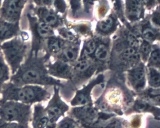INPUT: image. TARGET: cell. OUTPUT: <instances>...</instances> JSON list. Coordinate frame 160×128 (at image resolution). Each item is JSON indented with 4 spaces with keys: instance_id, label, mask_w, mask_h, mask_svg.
Segmentation results:
<instances>
[{
    "instance_id": "6da1fadb",
    "label": "cell",
    "mask_w": 160,
    "mask_h": 128,
    "mask_svg": "<svg viewBox=\"0 0 160 128\" xmlns=\"http://www.w3.org/2000/svg\"><path fill=\"white\" fill-rule=\"evenodd\" d=\"M40 50L31 48L18 70L12 75L10 82L18 87L27 85L62 86L60 81L48 73L47 62L49 55H39Z\"/></svg>"
},
{
    "instance_id": "7a4b0ae2",
    "label": "cell",
    "mask_w": 160,
    "mask_h": 128,
    "mask_svg": "<svg viewBox=\"0 0 160 128\" xmlns=\"http://www.w3.org/2000/svg\"><path fill=\"white\" fill-rule=\"evenodd\" d=\"M3 101H14L32 105L48 101L50 93L47 89L39 85H27L18 87L12 82H6L1 92Z\"/></svg>"
},
{
    "instance_id": "3957f363",
    "label": "cell",
    "mask_w": 160,
    "mask_h": 128,
    "mask_svg": "<svg viewBox=\"0 0 160 128\" xmlns=\"http://www.w3.org/2000/svg\"><path fill=\"white\" fill-rule=\"evenodd\" d=\"M29 38L28 32L21 31L19 35L0 45V50L12 75L17 71L28 54Z\"/></svg>"
},
{
    "instance_id": "277c9868",
    "label": "cell",
    "mask_w": 160,
    "mask_h": 128,
    "mask_svg": "<svg viewBox=\"0 0 160 128\" xmlns=\"http://www.w3.org/2000/svg\"><path fill=\"white\" fill-rule=\"evenodd\" d=\"M31 105L14 101L0 100V119L28 125L31 121Z\"/></svg>"
},
{
    "instance_id": "5b68a950",
    "label": "cell",
    "mask_w": 160,
    "mask_h": 128,
    "mask_svg": "<svg viewBox=\"0 0 160 128\" xmlns=\"http://www.w3.org/2000/svg\"><path fill=\"white\" fill-rule=\"evenodd\" d=\"M54 87V95L45 107L46 111L49 119V122L46 128H56L58 120L63 116L68 109V107L60 97L58 87Z\"/></svg>"
},
{
    "instance_id": "8992f818",
    "label": "cell",
    "mask_w": 160,
    "mask_h": 128,
    "mask_svg": "<svg viewBox=\"0 0 160 128\" xmlns=\"http://www.w3.org/2000/svg\"><path fill=\"white\" fill-rule=\"evenodd\" d=\"M28 0H3L0 7V18L12 22H20Z\"/></svg>"
},
{
    "instance_id": "52a82bcc",
    "label": "cell",
    "mask_w": 160,
    "mask_h": 128,
    "mask_svg": "<svg viewBox=\"0 0 160 128\" xmlns=\"http://www.w3.org/2000/svg\"><path fill=\"white\" fill-rule=\"evenodd\" d=\"M21 31L20 22H10L0 18V45L19 35Z\"/></svg>"
},
{
    "instance_id": "ba28073f",
    "label": "cell",
    "mask_w": 160,
    "mask_h": 128,
    "mask_svg": "<svg viewBox=\"0 0 160 128\" xmlns=\"http://www.w3.org/2000/svg\"><path fill=\"white\" fill-rule=\"evenodd\" d=\"M32 10L37 19L47 24L51 28L56 27L59 22L58 15L48 7L35 6Z\"/></svg>"
},
{
    "instance_id": "9c48e42d",
    "label": "cell",
    "mask_w": 160,
    "mask_h": 128,
    "mask_svg": "<svg viewBox=\"0 0 160 128\" xmlns=\"http://www.w3.org/2000/svg\"><path fill=\"white\" fill-rule=\"evenodd\" d=\"M32 128H46L49 122V119L45 110V107L42 102L34 104L32 115Z\"/></svg>"
},
{
    "instance_id": "30bf717a",
    "label": "cell",
    "mask_w": 160,
    "mask_h": 128,
    "mask_svg": "<svg viewBox=\"0 0 160 128\" xmlns=\"http://www.w3.org/2000/svg\"><path fill=\"white\" fill-rule=\"evenodd\" d=\"M47 67L51 76L65 78L70 76V67L63 61L58 60L54 63H48Z\"/></svg>"
},
{
    "instance_id": "8fae6325",
    "label": "cell",
    "mask_w": 160,
    "mask_h": 128,
    "mask_svg": "<svg viewBox=\"0 0 160 128\" xmlns=\"http://www.w3.org/2000/svg\"><path fill=\"white\" fill-rule=\"evenodd\" d=\"M129 79L135 89H143L146 85V74L144 67L140 65L132 69L129 73Z\"/></svg>"
},
{
    "instance_id": "7c38bea8",
    "label": "cell",
    "mask_w": 160,
    "mask_h": 128,
    "mask_svg": "<svg viewBox=\"0 0 160 128\" xmlns=\"http://www.w3.org/2000/svg\"><path fill=\"white\" fill-rule=\"evenodd\" d=\"M64 42L61 38L53 36L45 40L43 49H44L46 54L48 55L55 54L61 51Z\"/></svg>"
},
{
    "instance_id": "4fadbf2b",
    "label": "cell",
    "mask_w": 160,
    "mask_h": 128,
    "mask_svg": "<svg viewBox=\"0 0 160 128\" xmlns=\"http://www.w3.org/2000/svg\"><path fill=\"white\" fill-rule=\"evenodd\" d=\"M11 70L2 56L0 55V93L3 85L10 81L11 78Z\"/></svg>"
},
{
    "instance_id": "5bb4252c",
    "label": "cell",
    "mask_w": 160,
    "mask_h": 128,
    "mask_svg": "<svg viewBox=\"0 0 160 128\" xmlns=\"http://www.w3.org/2000/svg\"><path fill=\"white\" fill-rule=\"evenodd\" d=\"M128 11L129 16L132 18H138L141 10L140 0H129L128 2Z\"/></svg>"
},
{
    "instance_id": "9a60e30c",
    "label": "cell",
    "mask_w": 160,
    "mask_h": 128,
    "mask_svg": "<svg viewBox=\"0 0 160 128\" xmlns=\"http://www.w3.org/2000/svg\"><path fill=\"white\" fill-rule=\"evenodd\" d=\"M148 81L151 87L155 88L160 87V73L155 68H150L149 69Z\"/></svg>"
},
{
    "instance_id": "2e32d148",
    "label": "cell",
    "mask_w": 160,
    "mask_h": 128,
    "mask_svg": "<svg viewBox=\"0 0 160 128\" xmlns=\"http://www.w3.org/2000/svg\"><path fill=\"white\" fill-rule=\"evenodd\" d=\"M95 56L97 59L101 60H105L108 56V51L105 45H101L97 48L95 52Z\"/></svg>"
},
{
    "instance_id": "e0dca14e",
    "label": "cell",
    "mask_w": 160,
    "mask_h": 128,
    "mask_svg": "<svg viewBox=\"0 0 160 128\" xmlns=\"http://www.w3.org/2000/svg\"><path fill=\"white\" fill-rule=\"evenodd\" d=\"M123 56L125 59L129 60H136L138 59L139 55L133 48L128 47L124 50Z\"/></svg>"
},
{
    "instance_id": "ac0fdd59",
    "label": "cell",
    "mask_w": 160,
    "mask_h": 128,
    "mask_svg": "<svg viewBox=\"0 0 160 128\" xmlns=\"http://www.w3.org/2000/svg\"><path fill=\"white\" fill-rule=\"evenodd\" d=\"M0 128H29V126L18 122H8L0 119Z\"/></svg>"
},
{
    "instance_id": "d6986e66",
    "label": "cell",
    "mask_w": 160,
    "mask_h": 128,
    "mask_svg": "<svg viewBox=\"0 0 160 128\" xmlns=\"http://www.w3.org/2000/svg\"><path fill=\"white\" fill-rule=\"evenodd\" d=\"M114 21L111 17L107 18L106 19L99 22L98 27L101 31H109L113 26Z\"/></svg>"
},
{
    "instance_id": "ffe728a7",
    "label": "cell",
    "mask_w": 160,
    "mask_h": 128,
    "mask_svg": "<svg viewBox=\"0 0 160 128\" xmlns=\"http://www.w3.org/2000/svg\"><path fill=\"white\" fill-rule=\"evenodd\" d=\"M128 41L131 47L134 49L138 47L140 45L139 39L135 34L132 32H130L128 34Z\"/></svg>"
},
{
    "instance_id": "44dd1931",
    "label": "cell",
    "mask_w": 160,
    "mask_h": 128,
    "mask_svg": "<svg viewBox=\"0 0 160 128\" xmlns=\"http://www.w3.org/2000/svg\"><path fill=\"white\" fill-rule=\"evenodd\" d=\"M56 128H76L74 122L70 119L65 118L59 122Z\"/></svg>"
},
{
    "instance_id": "7402d4cb",
    "label": "cell",
    "mask_w": 160,
    "mask_h": 128,
    "mask_svg": "<svg viewBox=\"0 0 160 128\" xmlns=\"http://www.w3.org/2000/svg\"><path fill=\"white\" fill-rule=\"evenodd\" d=\"M90 64L87 60H82L78 62L76 65V69L78 72H84L87 71L89 68Z\"/></svg>"
},
{
    "instance_id": "603a6c76",
    "label": "cell",
    "mask_w": 160,
    "mask_h": 128,
    "mask_svg": "<svg viewBox=\"0 0 160 128\" xmlns=\"http://www.w3.org/2000/svg\"><path fill=\"white\" fill-rule=\"evenodd\" d=\"M62 57L68 60H74L76 59L77 53L72 49H67L63 51Z\"/></svg>"
},
{
    "instance_id": "cb8c5ba5",
    "label": "cell",
    "mask_w": 160,
    "mask_h": 128,
    "mask_svg": "<svg viewBox=\"0 0 160 128\" xmlns=\"http://www.w3.org/2000/svg\"><path fill=\"white\" fill-rule=\"evenodd\" d=\"M53 5L56 10L61 13H63L66 8L64 0H53Z\"/></svg>"
},
{
    "instance_id": "d4e9b609",
    "label": "cell",
    "mask_w": 160,
    "mask_h": 128,
    "mask_svg": "<svg viewBox=\"0 0 160 128\" xmlns=\"http://www.w3.org/2000/svg\"><path fill=\"white\" fill-rule=\"evenodd\" d=\"M96 49V44L93 40H90L86 44L84 48V51L87 54H91L94 52Z\"/></svg>"
},
{
    "instance_id": "484cf974",
    "label": "cell",
    "mask_w": 160,
    "mask_h": 128,
    "mask_svg": "<svg viewBox=\"0 0 160 128\" xmlns=\"http://www.w3.org/2000/svg\"><path fill=\"white\" fill-rule=\"evenodd\" d=\"M143 36L147 40H152L156 37V34L152 29L146 28L143 31Z\"/></svg>"
},
{
    "instance_id": "4316f807",
    "label": "cell",
    "mask_w": 160,
    "mask_h": 128,
    "mask_svg": "<svg viewBox=\"0 0 160 128\" xmlns=\"http://www.w3.org/2000/svg\"><path fill=\"white\" fill-rule=\"evenodd\" d=\"M160 59V50H156L152 51L150 56V61L151 63L155 65H159Z\"/></svg>"
},
{
    "instance_id": "83f0119b",
    "label": "cell",
    "mask_w": 160,
    "mask_h": 128,
    "mask_svg": "<svg viewBox=\"0 0 160 128\" xmlns=\"http://www.w3.org/2000/svg\"><path fill=\"white\" fill-rule=\"evenodd\" d=\"M36 6L50 7L53 5V0H32Z\"/></svg>"
},
{
    "instance_id": "f1b7e54d",
    "label": "cell",
    "mask_w": 160,
    "mask_h": 128,
    "mask_svg": "<svg viewBox=\"0 0 160 128\" xmlns=\"http://www.w3.org/2000/svg\"><path fill=\"white\" fill-rule=\"evenodd\" d=\"M141 50L145 55H148L151 51V46L147 42H144L141 45Z\"/></svg>"
},
{
    "instance_id": "f546056e",
    "label": "cell",
    "mask_w": 160,
    "mask_h": 128,
    "mask_svg": "<svg viewBox=\"0 0 160 128\" xmlns=\"http://www.w3.org/2000/svg\"><path fill=\"white\" fill-rule=\"evenodd\" d=\"M152 24L154 25H157L158 26H159V22H160V20H159V14H156V15H154L152 17Z\"/></svg>"
},
{
    "instance_id": "4dcf8cb0",
    "label": "cell",
    "mask_w": 160,
    "mask_h": 128,
    "mask_svg": "<svg viewBox=\"0 0 160 128\" xmlns=\"http://www.w3.org/2000/svg\"><path fill=\"white\" fill-rule=\"evenodd\" d=\"M152 0H143V2L145 3H148L150 2Z\"/></svg>"
},
{
    "instance_id": "1f68e13d",
    "label": "cell",
    "mask_w": 160,
    "mask_h": 128,
    "mask_svg": "<svg viewBox=\"0 0 160 128\" xmlns=\"http://www.w3.org/2000/svg\"><path fill=\"white\" fill-rule=\"evenodd\" d=\"M1 54V50H0V55Z\"/></svg>"
}]
</instances>
